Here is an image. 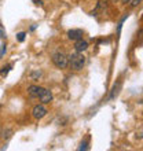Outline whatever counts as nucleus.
Instances as JSON below:
<instances>
[{
  "instance_id": "2",
  "label": "nucleus",
  "mask_w": 143,
  "mask_h": 151,
  "mask_svg": "<svg viewBox=\"0 0 143 151\" xmlns=\"http://www.w3.org/2000/svg\"><path fill=\"white\" fill-rule=\"evenodd\" d=\"M52 63L55 65L58 69H65V68H68V65H69V56L65 54V52H55L54 55H52Z\"/></svg>"
},
{
  "instance_id": "6",
  "label": "nucleus",
  "mask_w": 143,
  "mask_h": 151,
  "mask_svg": "<svg viewBox=\"0 0 143 151\" xmlns=\"http://www.w3.org/2000/svg\"><path fill=\"white\" fill-rule=\"evenodd\" d=\"M39 99H40V102H41L43 104L50 103V102L52 100V92L50 91V89H46V88H44L43 93H41V96H40Z\"/></svg>"
},
{
  "instance_id": "15",
  "label": "nucleus",
  "mask_w": 143,
  "mask_h": 151,
  "mask_svg": "<svg viewBox=\"0 0 143 151\" xmlns=\"http://www.w3.org/2000/svg\"><path fill=\"white\" fill-rule=\"evenodd\" d=\"M0 37H1V32H0Z\"/></svg>"
},
{
  "instance_id": "11",
  "label": "nucleus",
  "mask_w": 143,
  "mask_h": 151,
  "mask_svg": "<svg viewBox=\"0 0 143 151\" xmlns=\"http://www.w3.org/2000/svg\"><path fill=\"white\" fill-rule=\"evenodd\" d=\"M79 150H90V147H88V143H87V142H83V143L80 144Z\"/></svg>"
},
{
  "instance_id": "10",
  "label": "nucleus",
  "mask_w": 143,
  "mask_h": 151,
  "mask_svg": "<svg viewBox=\"0 0 143 151\" xmlns=\"http://www.w3.org/2000/svg\"><path fill=\"white\" fill-rule=\"evenodd\" d=\"M10 68H11V66H4V68H1V70H0V74H1V76H6L8 72H10Z\"/></svg>"
},
{
  "instance_id": "3",
  "label": "nucleus",
  "mask_w": 143,
  "mask_h": 151,
  "mask_svg": "<svg viewBox=\"0 0 143 151\" xmlns=\"http://www.w3.org/2000/svg\"><path fill=\"white\" fill-rule=\"evenodd\" d=\"M47 113H48V110H47V107H46L44 104H36L35 107H33V110H32L33 118H36V119L44 118V117L47 115Z\"/></svg>"
},
{
  "instance_id": "1",
  "label": "nucleus",
  "mask_w": 143,
  "mask_h": 151,
  "mask_svg": "<svg viewBox=\"0 0 143 151\" xmlns=\"http://www.w3.org/2000/svg\"><path fill=\"white\" fill-rule=\"evenodd\" d=\"M69 65H70L72 70L80 72V70L84 68V65H85V56H84L81 52L76 51L74 54H72V55L69 56Z\"/></svg>"
},
{
  "instance_id": "14",
  "label": "nucleus",
  "mask_w": 143,
  "mask_h": 151,
  "mask_svg": "<svg viewBox=\"0 0 143 151\" xmlns=\"http://www.w3.org/2000/svg\"><path fill=\"white\" fill-rule=\"evenodd\" d=\"M123 3H127V1H131V0H121Z\"/></svg>"
},
{
  "instance_id": "7",
  "label": "nucleus",
  "mask_w": 143,
  "mask_h": 151,
  "mask_svg": "<svg viewBox=\"0 0 143 151\" xmlns=\"http://www.w3.org/2000/svg\"><path fill=\"white\" fill-rule=\"evenodd\" d=\"M74 48H76V51H77V52L87 51V50H88V41H85V40H83V39L77 40V41H76V44H74Z\"/></svg>"
},
{
  "instance_id": "4",
  "label": "nucleus",
  "mask_w": 143,
  "mask_h": 151,
  "mask_svg": "<svg viewBox=\"0 0 143 151\" xmlns=\"http://www.w3.org/2000/svg\"><path fill=\"white\" fill-rule=\"evenodd\" d=\"M43 91H44V88L40 87V85H30L28 88V93L30 98H40Z\"/></svg>"
},
{
  "instance_id": "12",
  "label": "nucleus",
  "mask_w": 143,
  "mask_h": 151,
  "mask_svg": "<svg viewBox=\"0 0 143 151\" xmlns=\"http://www.w3.org/2000/svg\"><path fill=\"white\" fill-rule=\"evenodd\" d=\"M140 1H142V0H132V3H131V6L132 7H135V6H138V4L140 3Z\"/></svg>"
},
{
  "instance_id": "9",
  "label": "nucleus",
  "mask_w": 143,
  "mask_h": 151,
  "mask_svg": "<svg viewBox=\"0 0 143 151\" xmlns=\"http://www.w3.org/2000/svg\"><path fill=\"white\" fill-rule=\"evenodd\" d=\"M25 36H26V33L25 32H20L18 35H17V40H18V41H24Z\"/></svg>"
},
{
  "instance_id": "5",
  "label": "nucleus",
  "mask_w": 143,
  "mask_h": 151,
  "mask_svg": "<svg viewBox=\"0 0 143 151\" xmlns=\"http://www.w3.org/2000/svg\"><path fill=\"white\" fill-rule=\"evenodd\" d=\"M83 36H84L83 29H70V30H68V37H69V40L77 41V40L83 39Z\"/></svg>"
},
{
  "instance_id": "8",
  "label": "nucleus",
  "mask_w": 143,
  "mask_h": 151,
  "mask_svg": "<svg viewBox=\"0 0 143 151\" xmlns=\"http://www.w3.org/2000/svg\"><path fill=\"white\" fill-rule=\"evenodd\" d=\"M120 88H121V81H117V84H114V87H113V89H111V93L110 96H109V99H114L116 96L118 95V92H120Z\"/></svg>"
},
{
  "instance_id": "13",
  "label": "nucleus",
  "mask_w": 143,
  "mask_h": 151,
  "mask_svg": "<svg viewBox=\"0 0 143 151\" xmlns=\"http://www.w3.org/2000/svg\"><path fill=\"white\" fill-rule=\"evenodd\" d=\"M33 1H35L36 4H41V1H40V0H33Z\"/></svg>"
}]
</instances>
